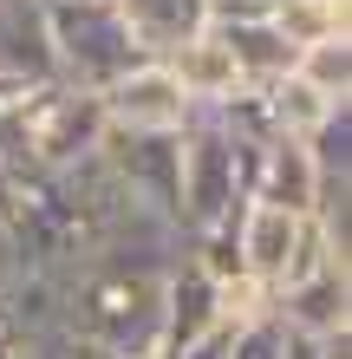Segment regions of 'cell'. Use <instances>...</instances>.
<instances>
[{"instance_id":"cell-15","label":"cell","mask_w":352,"mask_h":359,"mask_svg":"<svg viewBox=\"0 0 352 359\" xmlns=\"http://www.w3.org/2000/svg\"><path fill=\"white\" fill-rule=\"evenodd\" d=\"M294 79H300V86H314L326 104H346V98H352V39L300 46V53H294Z\"/></svg>"},{"instance_id":"cell-17","label":"cell","mask_w":352,"mask_h":359,"mask_svg":"<svg viewBox=\"0 0 352 359\" xmlns=\"http://www.w3.org/2000/svg\"><path fill=\"white\" fill-rule=\"evenodd\" d=\"M287 333L274 313H261V320H248V327H235V340H229V359H287Z\"/></svg>"},{"instance_id":"cell-4","label":"cell","mask_w":352,"mask_h":359,"mask_svg":"<svg viewBox=\"0 0 352 359\" xmlns=\"http://www.w3.org/2000/svg\"><path fill=\"white\" fill-rule=\"evenodd\" d=\"M98 111H105V131H118V137H183L196 104L183 98V86L170 79L163 59H137L124 79H111L98 92Z\"/></svg>"},{"instance_id":"cell-18","label":"cell","mask_w":352,"mask_h":359,"mask_svg":"<svg viewBox=\"0 0 352 359\" xmlns=\"http://www.w3.org/2000/svg\"><path fill=\"white\" fill-rule=\"evenodd\" d=\"M202 20L209 27H255V20H274V0H202Z\"/></svg>"},{"instance_id":"cell-8","label":"cell","mask_w":352,"mask_h":359,"mask_svg":"<svg viewBox=\"0 0 352 359\" xmlns=\"http://www.w3.org/2000/svg\"><path fill=\"white\" fill-rule=\"evenodd\" d=\"M0 79H13L20 92L52 86V46H46L39 0H0Z\"/></svg>"},{"instance_id":"cell-7","label":"cell","mask_w":352,"mask_h":359,"mask_svg":"<svg viewBox=\"0 0 352 359\" xmlns=\"http://www.w3.org/2000/svg\"><path fill=\"white\" fill-rule=\"evenodd\" d=\"M300 222L307 216H287V209H267V203H241V216H235V255H241L248 281L281 287L287 255H294V242H300Z\"/></svg>"},{"instance_id":"cell-1","label":"cell","mask_w":352,"mask_h":359,"mask_svg":"<svg viewBox=\"0 0 352 359\" xmlns=\"http://www.w3.org/2000/svg\"><path fill=\"white\" fill-rule=\"evenodd\" d=\"M46 7V46H52V86L105 92L111 79L137 66V39L111 0H39Z\"/></svg>"},{"instance_id":"cell-11","label":"cell","mask_w":352,"mask_h":359,"mask_svg":"<svg viewBox=\"0 0 352 359\" xmlns=\"http://www.w3.org/2000/svg\"><path fill=\"white\" fill-rule=\"evenodd\" d=\"M124 13V27H131L137 53L143 59H170L183 39H196L209 20H202V0H111Z\"/></svg>"},{"instance_id":"cell-2","label":"cell","mask_w":352,"mask_h":359,"mask_svg":"<svg viewBox=\"0 0 352 359\" xmlns=\"http://www.w3.org/2000/svg\"><path fill=\"white\" fill-rule=\"evenodd\" d=\"M241 163H235V137L222 131L209 111L190 118V131L176 137V229L202 236L216 222L241 216Z\"/></svg>"},{"instance_id":"cell-13","label":"cell","mask_w":352,"mask_h":359,"mask_svg":"<svg viewBox=\"0 0 352 359\" xmlns=\"http://www.w3.org/2000/svg\"><path fill=\"white\" fill-rule=\"evenodd\" d=\"M274 33L294 53L320 39H352V0H274Z\"/></svg>"},{"instance_id":"cell-12","label":"cell","mask_w":352,"mask_h":359,"mask_svg":"<svg viewBox=\"0 0 352 359\" xmlns=\"http://www.w3.org/2000/svg\"><path fill=\"white\" fill-rule=\"evenodd\" d=\"M209 33L229 46L235 72H241V86H255V92H267L274 79L294 72V46L274 33V20H255V27H209Z\"/></svg>"},{"instance_id":"cell-5","label":"cell","mask_w":352,"mask_h":359,"mask_svg":"<svg viewBox=\"0 0 352 359\" xmlns=\"http://www.w3.org/2000/svg\"><path fill=\"white\" fill-rule=\"evenodd\" d=\"M274 320L294 333V340H326V333L352 327V274L326 268L314 281H294L274 294Z\"/></svg>"},{"instance_id":"cell-6","label":"cell","mask_w":352,"mask_h":359,"mask_svg":"<svg viewBox=\"0 0 352 359\" xmlns=\"http://www.w3.org/2000/svg\"><path fill=\"white\" fill-rule=\"evenodd\" d=\"M157 320H163V359H170L176 346L202 340L209 327H222V307H216V281L202 274L190 255H183L170 274H163L157 287Z\"/></svg>"},{"instance_id":"cell-16","label":"cell","mask_w":352,"mask_h":359,"mask_svg":"<svg viewBox=\"0 0 352 359\" xmlns=\"http://www.w3.org/2000/svg\"><path fill=\"white\" fill-rule=\"evenodd\" d=\"M261 98H267V118H274V137H294V144L314 131L326 111H333V104H326L314 86H300L294 72H287V79H274V86H267ZM346 104H352V98H346Z\"/></svg>"},{"instance_id":"cell-9","label":"cell","mask_w":352,"mask_h":359,"mask_svg":"<svg viewBox=\"0 0 352 359\" xmlns=\"http://www.w3.org/2000/svg\"><path fill=\"white\" fill-rule=\"evenodd\" d=\"M248 203L287 209V216H314L320 177H314V163H307V144L267 137V144H261V170H255V196H248Z\"/></svg>"},{"instance_id":"cell-10","label":"cell","mask_w":352,"mask_h":359,"mask_svg":"<svg viewBox=\"0 0 352 359\" xmlns=\"http://www.w3.org/2000/svg\"><path fill=\"white\" fill-rule=\"evenodd\" d=\"M170 66V79L183 86V98L196 104V111H209V104H222V98H235L241 92V72H235V59H229V46L202 27L196 39H183V46L163 59Z\"/></svg>"},{"instance_id":"cell-19","label":"cell","mask_w":352,"mask_h":359,"mask_svg":"<svg viewBox=\"0 0 352 359\" xmlns=\"http://www.w3.org/2000/svg\"><path fill=\"white\" fill-rule=\"evenodd\" d=\"M229 340H235V327H209V333H202V340L176 346L170 359H229Z\"/></svg>"},{"instance_id":"cell-3","label":"cell","mask_w":352,"mask_h":359,"mask_svg":"<svg viewBox=\"0 0 352 359\" xmlns=\"http://www.w3.org/2000/svg\"><path fill=\"white\" fill-rule=\"evenodd\" d=\"M20 131H27V157L39 177H72L105 144V111H98L92 92L33 86V92H20Z\"/></svg>"},{"instance_id":"cell-14","label":"cell","mask_w":352,"mask_h":359,"mask_svg":"<svg viewBox=\"0 0 352 359\" xmlns=\"http://www.w3.org/2000/svg\"><path fill=\"white\" fill-rule=\"evenodd\" d=\"M300 144H307V163H314L320 189H346L352 183V104H333Z\"/></svg>"}]
</instances>
